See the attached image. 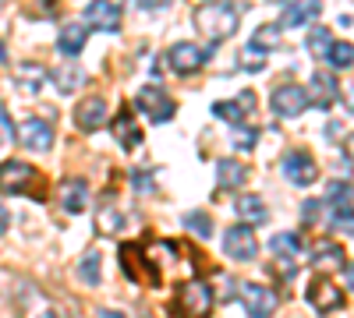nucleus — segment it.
I'll list each match as a JSON object with an SVG mask.
<instances>
[{"label": "nucleus", "instance_id": "f257e3e1", "mask_svg": "<svg viewBox=\"0 0 354 318\" xmlns=\"http://www.w3.org/2000/svg\"><path fill=\"white\" fill-rule=\"evenodd\" d=\"M195 28H198V36L216 46L223 39H230L234 32H238V8L227 4V0H213V4H202L195 8Z\"/></svg>", "mask_w": 354, "mask_h": 318}, {"label": "nucleus", "instance_id": "f03ea898", "mask_svg": "<svg viewBox=\"0 0 354 318\" xmlns=\"http://www.w3.org/2000/svg\"><path fill=\"white\" fill-rule=\"evenodd\" d=\"M213 304H216V294L205 279H185L177 286V294L170 301V311L174 318H209L213 315Z\"/></svg>", "mask_w": 354, "mask_h": 318}, {"label": "nucleus", "instance_id": "7ed1b4c3", "mask_svg": "<svg viewBox=\"0 0 354 318\" xmlns=\"http://www.w3.org/2000/svg\"><path fill=\"white\" fill-rule=\"evenodd\" d=\"M135 106L142 110V117H149L153 124H167V121H174V113H177V106H174L170 92L163 89L160 81L142 85L138 96H135Z\"/></svg>", "mask_w": 354, "mask_h": 318}, {"label": "nucleus", "instance_id": "20e7f679", "mask_svg": "<svg viewBox=\"0 0 354 318\" xmlns=\"http://www.w3.org/2000/svg\"><path fill=\"white\" fill-rule=\"evenodd\" d=\"M238 301L248 311V318H273L280 308V294L262 283H238Z\"/></svg>", "mask_w": 354, "mask_h": 318}, {"label": "nucleus", "instance_id": "39448f33", "mask_svg": "<svg viewBox=\"0 0 354 318\" xmlns=\"http://www.w3.org/2000/svg\"><path fill=\"white\" fill-rule=\"evenodd\" d=\"M209 57H213V46H198V43L181 39L167 50V64L174 74H195L198 68L209 64Z\"/></svg>", "mask_w": 354, "mask_h": 318}, {"label": "nucleus", "instance_id": "423d86ee", "mask_svg": "<svg viewBox=\"0 0 354 318\" xmlns=\"http://www.w3.org/2000/svg\"><path fill=\"white\" fill-rule=\"evenodd\" d=\"M280 170H283V177H287L294 188H312V184L319 181V163H315V156H312L308 149H290V152L283 156Z\"/></svg>", "mask_w": 354, "mask_h": 318}, {"label": "nucleus", "instance_id": "0eeeda50", "mask_svg": "<svg viewBox=\"0 0 354 318\" xmlns=\"http://www.w3.org/2000/svg\"><path fill=\"white\" fill-rule=\"evenodd\" d=\"M15 141L28 152H50L53 149V124L43 117H25L15 128Z\"/></svg>", "mask_w": 354, "mask_h": 318}, {"label": "nucleus", "instance_id": "6e6552de", "mask_svg": "<svg viewBox=\"0 0 354 318\" xmlns=\"http://www.w3.org/2000/svg\"><path fill=\"white\" fill-rule=\"evenodd\" d=\"M255 106H259L255 92H252V89H241L234 99H220V103H213V117L238 128V124H248V121H252Z\"/></svg>", "mask_w": 354, "mask_h": 318}, {"label": "nucleus", "instance_id": "1a4fd4ad", "mask_svg": "<svg viewBox=\"0 0 354 318\" xmlns=\"http://www.w3.org/2000/svg\"><path fill=\"white\" fill-rule=\"evenodd\" d=\"M308 304L319 311V315H333V311H340L344 304H347V294L340 290V286L333 283V279H326V276H315L312 283H308Z\"/></svg>", "mask_w": 354, "mask_h": 318}, {"label": "nucleus", "instance_id": "9d476101", "mask_svg": "<svg viewBox=\"0 0 354 318\" xmlns=\"http://www.w3.org/2000/svg\"><path fill=\"white\" fill-rule=\"evenodd\" d=\"M39 173L21 163V159H4L0 163V195H25L28 184H36Z\"/></svg>", "mask_w": 354, "mask_h": 318}, {"label": "nucleus", "instance_id": "9b49d317", "mask_svg": "<svg viewBox=\"0 0 354 318\" xmlns=\"http://www.w3.org/2000/svg\"><path fill=\"white\" fill-rule=\"evenodd\" d=\"M270 110L277 113V117H287V121H294V117H301V113L308 110V99H305V89L301 85H277L273 89V96H270Z\"/></svg>", "mask_w": 354, "mask_h": 318}, {"label": "nucleus", "instance_id": "f8f14e48", "mask_svg": "<svg viewBox=\"0 0 354 318\" xmlns=\"http://www.w3.org/2000/svg\"><path fill=\"white\" fill-rule=\"evenodd\" d=\"M223 251L227 258H234V262H252V258L259 255V237H255V230L238 223V226H230L227 234H223Z\"/></svg>", "mask_w": 354, "mask_h": 318}, {"label": "nucleus", "instance_id": "ddd939ff", "mask_svg": "<svg viewBox=\"0 0 354 318\" xmlns=\"http://www.w3.org/2000/svg\"><path fill=\"white\" fill-rule=\"evenodd\" d=\"M305 89V99L315 106V110H330L337 99H340V85H337V78L330 74V71H315L312 78H308V85H301Z\"/></svg>", "mask_w": 354, "mask_h": 318}, {"label": "nucleus", "instance_id": "4468645a", "mask_svg": "<svg viewBox=\"0 0 354 318\" xmlns=\"http://www.w3.org/2000/svg\"><path fill=\"white\" fill-rule=\"evenodd\" d=\"M82 25L96 28V32H117V28H121V8H117L113 0H88Z\"/></svg>", "mask_w": 354, "mask_h": 318}, {"label": "nucleus", "instance_id": "2eb2a0df", "mask_svg": "<svg viewBox=\"0 0 354 318\" xmlns=\"http://www.w3.org/2000/svg\"><path fill=\"white\" fill-rule=\"evenodd\" d=\"M106 121H110V110H106V99H103V96H88V99H82L78 110H75V124H78V131H85V135L106 128Z\"/></svg>", "mask_w": 354, "mask_h": 318}, {"label": "nucleus", "instance_id": "dca6fc26", "mask_svg": "<svg viewBox=\"0 0 354 318\" xmlns=\"http://www.w3.org/2000/svg\"><path fill=\"white\" fill-rule=\"evenodd\" d=\"M270 251L277 255V262L283 266V272L294 276V269H298V255L305 251V244H301V237L294 234V230H283V234L270 237Z\"/></svg>", "mask_w": 354, "mask_h": 318}, {"label": "nucleus", "instance_id": "f3484780", "mask_svg": "<svg viewBox=\"0 0 354 318\" xmlns=\"http://www.w3.org/2000/svg\"><path fill=\"white\" fill-rule=\"evenodd\" d=\"M319 11H322V0H287L277 25H283V28H305V25H312L319 18Z\"/></svg>", "mask_w": 354, "mask_h": 318}, {"label": "nucleus", "instance_id": "a211bd4d", "mask_svg": "<svg viewBox=\"0 0 354 318\" xmlns=\"http://www.w3.org/2000/svg\"><path fill=\"white\" fill-rule=\"evenodd\" d=\"M57 201H61V209L71 212V216L85 212V209H88V184H85L82 177L61 181V188H57Z\"/></svg>", "mask_w": 354, "mask_h": 318}, {"label": "nucleus", "instance_id": "6ab92c4d", "mask_svg": "<svg viewBox=\"0 0 354 318\" xmlns=\"http://www.w3.org/2000/svg\"><path fill=\"white\" fill-rule=\"evenodd\" d=\"M113 138L124 152H135L142 146V128L135 124V110H117L113 117Z\"/></svg>", "mask_w": 354, "mask_h": 318}, {"label": "nucleus", "instance_id": "aec40b11", "mask_svg": "<svg viewBox=\"0 0 354 318\" xmlns=\"http://www.w3.org/2000/svg\"><path fill=\"white\" fill-rule=\"evenodd\" d=\"M234 212H238V219L245 226H252V230L270 219V209H266V201L259 195H238V198H234Z\"/></svg>", "mask_w": 354, "mask_h": 318}, {"label": "nucleus", "instance_id": "412c9836", "mask_svg": "<svg viewBox=\"0 0 354 318\" xmlns=\"http://www.w3.org/2000/svg\"><path fill=\"white\" fill-rule=\"evenodd\" d=\"M85 39H88V28L82 21H68V25H61V32H57V50H61L68 61H75L85 50Z\"/></svg>", "mask_w": 354, "mask_h": 318}, {"label": "nucleus", "instance_id": "4be33fe9", "mask_svg": "<svg viewBox=\"0 0 354 318\" xmlns=\"http://www.w3.org/2000/svg\"><path fill=\"white\" fill-rule=\"evenodd\" d=\"M50 81H53V89L61 92V96H71V92H78L82 85H85V71H82L75 61H68V64H61V68L50 71Z\"/></svg>", "mask_w": 354, "mask_h": 318}, {"label": "nucleus", "instance_id": "5701e85b", "mask_svg": "<svg viewBox=\"0 0 354 318\" xmlns=\"http://www.w3.org/2000/svg\"><path fill=\"white\" fill-rule=\"evenodd\" d=\"M248 181V166L238 159H220L216 163V188L220 191H238Z\"/></svg>", "mask_w": 354, "mask_h": 318}, {"label": "nucleus", "instance_id": "b1692460", "mask_svg": "<svg viewBox=\"0 0 354 318\" xmlns=\"http://www.w3.org/2000/svg\"><path fill=\"white\" fill-rule=\"evenodd\" d=\"M312 266L319 269V276L326 272V269H344L347 266V258H344V248L333 244V241H322L312 248Z\"/></svg>", "mask_w": 354, "mask_h": 318}, {"label": "nucleus", "instance_id": "393cba45", "mask_svg": "<svg viewBox=\"0 0 354 318\" xmlns=\"http://www.w3.org/2000/svg\"><path fill=\"white\" fill-rule=\"evenodd\" d=\"M15 78H18V85H21V89H25L28 96H36V92L43 89V81L50 78V71H46L43 64H36V61H32V64L25 61V64H18V68H15Z\"/></svg>", "mask_w": 354, "mask_h": 318}, {"label": "nucleus", "instance_id": "a878e982", "mask_svg": "<svg viewBox=\"0 0 354 318\" xmlns=\"http://www.w3.org/2000/svg\"><path fill=\"white\" fill-rule=\"evenodd\" d=\"M280 43H283V32H280V25H259L255 32H252V39H248V46L252 50H259L262 57L266 53H273V50H280Z\"/></svg>", "mask_w": 354, "mask_h": 318}, {"label": "nucleus", "instance_id": "bb28decb", "mask_svg": "<svg viewBox=\"0 0 354 318\" xmlns=\"http://www.w3.org/2000/svg\"><path fill=\"white\" fill-rule=\"evenodd\" d=\"M330 46H333V32H330V28H326V25H312L308 36H305V50H308L312 57H326Z\"/></svg>", "mask_w": 354, "mask_h": 318}, {"label": "nucleus", "instance_id": "cd10ccee", "mask_svg": "<svg viewBox=\"0 0 354 318\" xmlns=\"http://www.w3.org/2000/svg\"><path fill=\"white\" fill-rule=\"evenodd\" d=\"M100 266H103L100 251H85V258L78 262V276L85 286H100Z\"/></svg>", "mask_w": 354, "mask_h": 318}, {"label": "nucleus", "instance_id": "c85d7f7f", "mask_svg": "<svg viewBox=\"0 0 354 318\" xmlns=\"http://www.w3.org/2000/svg\"><path fill=\"white\" fill-rule=\"evenodd\" d=\"M326 61L337 68V71H351V64H354V46L344 39V43H337L333 39V46H330V53H326Z\"/></svg>", "mask_w": 354, "mask_h": 318}, {"label": "nucleus", "instance_id": "c756f323", "mask_svg": "<svg viewBox=\"0 0 354 318\" xmlns=\"http://www.w3.org/2000/svg\"><path fill=\"white\" fill-rule=\"evenodd\" d=\"M330 230H333V234H351V230H354L351 206H330Z\"/></svg>", "mask_w": 354, "mask_h": 318}, {"label": "nucleus", "instance_id": "7c9ffc66", "mask_svg": "<svg viewBox=\"0 0 354 318\" xmlns=\"http://www.w3.org/2000/svg\"><path fill=\"white\" fill-rule=\"evenodd\" d=\"M185 226L192 230V234H198L202 241L213 237V219L205 216V212H185Z\"/></svg>", "mask_w": 354, "mask_h": 318}, {"label": "nucleus", "instance_id": "2f4dec72", "mask_svg": "<svg viewBox=\"0 0 354 318\" xmlns=\"http://www.w3.org/2000/svg\"><path fill=\"white\" fill-rule=\"evenodd\" d=\"M326 206H351V181H330L326 188Z\"/></svg>", "mask_w": 354, "mask_h": 318}, {"label": "nucleus", "instance_id": "473e14b6", "mask_svg": "<svg viewBox=\"0 0 354 318\" xmlns=\"http://www.w3.org/2000/svg\"><path fill=\"white\" fill-rule=\"evenodd\" d=\"M124 230V216L117 212V209H100V234H121Z\"/></svg>", "mask_w": 354, "mask_h": 318}, {"label": "nucleus", "instance_id": "72a5a7b5", "mask_svg": "<svg viewBox=\"0 0 354 318\" xmlns=\"http://www.w3.org/2000/svg\"><path fill=\"white\" fill-rule=\"evenodd\" d=\"M255 141H259V128H252V124H238V128H234V146H238L241 152L255 149Z\"/></svg>", "mask_w": 354, "mask_h": 318}, {"label": "nucleus", "instance_id": "f704fd0d", "mask_svg": "<svg viewBox=\"0 0 354 318\" xmlns=\"http://www.w3.org/2000/svg\"><path fill=\"white\" fill-rule=\"evenodd\" d=\"M241 68H245V71H262V68H266V57H262L259 50L245 46V50H241Z\"/></svg>", "mask_w": 354, "mask_h": 318}, {"label": "nucleus", "instance_id": "c9c22d12", "mask_svg": "<svg viewBox=\"0 0 354 318\" xmlns=\"http://www.w3.org/2000/svg\"><path fill=\"white\" fill-rule=\"evenodd\" d=\"M8 141H15V124H11L8 106L0 103V146H8Z\"/></svg>", "mask_w": 354, "mask_h": 318}, {"label": "nucleus", "instance_id": "e433bc0d", "mask_svg": "<svg viewBox=\"0 0 354 318\" xmlns=\"http://www.w3.org/2000/svg\"><path fill=\"white\" fill-rule=\"evenodd\" d=\"M131 184H135V191H145V195H149V191H153L149 170H131Z\"/></svg>", "mask_w": 354, "mask_h": 318}, {"label": "nucleus", "instance_id": "4c0bfd02", "mask_svg": "<svg viewBox=\"0 0 354 318\" xmlns=\"http://www.w3.org/2000/svg\"><path fill=\"white\" fill-rule=\"evenodd\" d=\"M301 212H305V219H308V223H315V219H319V212H322V201H315V198H312V201H305V209H301Z\"/></svg>", "mask_w": 354, "mask_h": 318}, {"label": "nucleus", "instance_id": "58836bf2", "mask_svg": "<svg viewBox=\"0 0 354 318\" xmlns=\"http://www.w3.org/2000/svg\"><path fill=\"white\" fill-rule=\"evenodd\" d=\"M326 135H330V141H340V135H347V128L337 124V121H330V124H326Z\"/></svg>", "mask_w": 354, "mask_h": 318}, {"label": "nucleus", "instance_id": "ea45409f", "mask_svg": "<svg viewBox=\"0 0 354 318\" xmlns=\"http://www.w3.org/2000/svg\"><path fill=\"white\" fill-rule=\"evenodd\" d=\"M8 223H11V212H8L4 206H0V237L8 234Z\"/></svg>", "mask_w": 354, "mask_h": 318}, {"label": "nucleus", "instance_id": "a19ab883", "mask_svg": "<svg viewBox=\"0 0 354 318\" xmlns=\"http://www.w3.org/2000/svg\"><path fill=\"white\" fill-rule=\"evenodd\" d=\"M96 318H124V315H121V311H110V308H100Z\"/></svg>", "mask_w": 354, "mask_h": 318}, {"label": "nucleus", "instance_id": "79ce46f5", "mask_svg": "<svg viewBox=\"0 0 354 318\" xmlns=\"http://www.w3.org/2000/svg\"><path fill=\"white\" fill-rule=\"evenodd\" d=\"M163 4H170V0H142V8H145V11H153V8H163Z\"/></svg>", "mask_w": 354, "mask_h": 318}, {"label": "nucleus", "instance_id": "37998d69", "mask_svg": "<svg viewBox=\"0 0 354 318\" xmlns=\"http://www.w3.org/2000/svg\"><path fill=\"white\" fill-rule=\"evenodd\" d=\"M39 318H61V311H57V308H46V311H43Z\"/></svg>", "mask_w": 354, "mask_h": 318}, {"label": "nucleus", "instance_id": "c03bdc74", "mask_svg": "<svg viewBox=\"0 0 354 318\" xmlns=\"http://www.w3.org/2000/svg\"><path fill=\"white\" fill-rule=\"evenodd\" d=\"M0 64H8V46L0 43Z\"/></svg>", "mask_w": 354, "mask_h": 318}, {"label": "nucleus", "instance_id": "a18cd8bd", "mask_svg": "<svg viewBox=\"0 0 354 318\" xmlns=\"http://www.w3.org/2000/svg\"><path fill=\"white\" fill-rule=\"evenodd\" d=\"M138 318H156L153 311H138Z\"/></svg>", "mask_w": 354, "mask_h": 318}, {"label": "nucleus", "instance_id": "49530a36", "mask_svg": "<svg viewBox=\"0 0 354 318\" xmlns=\"http://www.w3.org/2000/svg\"><path fill=\"white\" fill-rule=\"evenodd\" d=\"M270 4H280V0H270Z\"/></svg>", "mask_w": 354, "mask_h": 318}, {"label": "nucleus", "instance_id": "de8ad7c7", "mask_svg": "<svg viewBox=\"0 0 354 318\" xmlns=\"http://www.w3.org/2000/svg\"><path fill=\"white\" fill-rule=\"evenodd\" d=\"M205 4H213V0H205Z\"/></svg>", "mask_w": 354, "mask_h": 318}, {"label": "nucleus", "instance_id": "09e8293b", "mask_svg": "<svg viewBox=\"0 0 354 318\" xmlns=\"http://www.w3.org/2000/svg\"><path fill=\"white\" fill-rule=\"evenodd\" d=\"M0 4H4V0H0Z\"/></svg>", "mask_w": 354, "mask_h": 318}]
</instances>
